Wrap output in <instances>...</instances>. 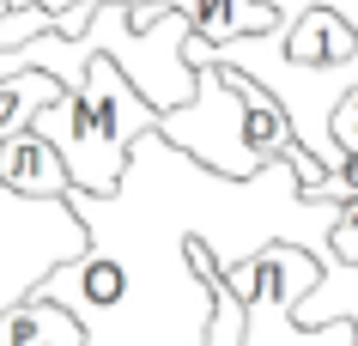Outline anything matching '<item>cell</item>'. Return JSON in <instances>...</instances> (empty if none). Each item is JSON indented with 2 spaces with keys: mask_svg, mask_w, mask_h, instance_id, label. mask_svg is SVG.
Segmentation results:
<instances>
[{
  "mask_svg": "<svg viewBox=\"0 0 358 346\" xmlns=\"http://www.w3.org/2000/svg\"><path fill=\"white\" fill-rule=\"evenodd\" d=\"M92 6H128V0H92Z\"/></svg>",
  "mask_w": 358,
  "mask_h": 346,
  "instance_id": "obj_14",
  "label": "cell"
},
{
  "mask_svg": "<svg viewBox=\"0 0 358 346\" xmlns=\"http://www.w3.org/2000/svg\"><path fill=\"white\" fill-rule=\"evenodd\" d=\"M85 231V250L37 280L31 298L73 316L79 346H201L213 291L231 268L273 243L328 261V237L352 201L310 194L292 164L249 182L201 171L194 158L140 134L115 194H61Z\"/></svg>",
  "mask_w": 358,
  "mask_h": 346,
  "instance_id": "obj_1",
  "label": "cell"
},
{
  "mask_svg": "<svg viewBox=\"0 0 358 346\" xmlns=\"http://www.w3.org/2000/svg\"><path fill=\"white\" fill-rule=\"evenodd\" d=\"M152 134L225 182H249L273 158L292 164V176L310 194H322V182H328L322 164L292 140V122L280 115V103L231 67H194V97L182 110H164L152 122Z\"/></svg>",
  "mask_w": 358,
  "mask_h": 346,
  "instance_id": "obj_2",
  "label": "cell"
},
{
  "mask_svg": "<svg viewBox=\"0 0 358 346\" xmlns=\"http://www.w3.org/2000/svg\"><path fill=\"white\" fill-rule=\"evenodd\" d=\"M255 6H267V13H273V19H280V24H298L303 13L316 6V0H255Z\"/></svg>",
  "mask_w": 358,
  "mask_h": 346,
  "instance_id": "obj_12",
  "label": "cell"
},
{
  "mask_svg": "<svg viewBox=\"0 0 358 346\" xmlns=\"http://www.w3.org/2000/svg\"><path fill=\"white\" fill-rule=\"evenodd\" d=\"M328 146L346 152V158H358V92H346L334 110H328Z\"/></svg>",
  "mask_w": 358,
  "mask_h": 346,
  "instance_id": "obj_11",
  "label": "cell"
},
{
  "mask_svg": "<svg viewBox=\"0 0 358 346\" xmlns=\"http://www.w3.org/2000/svg\"><path fill=\"white\" fill-rule=\"evenodd\" d=\"M158 13H170V0H128V24H152Z\"/></svg>",
  "mask_w": 358,
  "mask_h": 346,
  "instance_id": "obj_13",
  "label": "cell"
},
{
  "mask_svg": "<svg viewBox=\"0 0 358 346\" xmlns=\"http://www.w3.org/2000/svg\"><path fill=\"white\" fill-rule=\"evenodd\" d=\"M0 13H6V0H0Z\"/></svg>",
  "mask_w": 358,
  "mask_h": 346,
  "instance_id": "obj_15",
  "label": "cell"
},
{
  "mask_svg": "<svg viewBox=\"0 0 358 346\" xmlns=\"http://www.w3.org/2000/svg\"><path fill=\"white\" fill-rule=\"evenodd\" d=\"M0 189L24 194V201H61V194H67V171H61V158L24 128V134L0 140Z\"/></svg>",
  "mask_w": 358,
  "mask_h": 346,
  "instance_id": "obj_7",
  "label": "cell"
},
{
  "mask_svg": "<svg viewBox=\"0 0 358 346\" xmlns=\"http://www.w3.org/2000/svg\"><path fill=\"white\" fill-rule=\"evenodd\" d=\"M292 322H298V328L346 322V328H352V346H358V261H340V255L328 250V261H322V273H316V286L292 304Z\"/></svg>",
  "mask_w": 358,
  "mask_h": 346,
  "instance_id": "obj_8",
  "label": "cell"
},
{
  "mask_svg": "<svg viewBox=\"0 0 358 346\" xmlns=\"http://www.w3.org/2000/svg\"><path fill=\"white\" fill-rule=\"evenodd\" d=\"M170 13L189 24L194 43H207V49H219V43L231 37H262V31H285L267 6H255V0H170Z\"/></svg>",
  "mask_w": 358,
  "mask_h": 346,
  "instance_id": "obj_6",
  "label": "cell"
},
{
  "mask_svg": "<svg viewBox=\"0 0 358 346\" xmlns=\"http://www.w3.org/2000/svg\"><path fill=\"white\" fill-rule=\"evenodd\" d=\"M0 346H79V328L67 310L43 298H19L13 310H0Z\"/></svg>",
  "mask_w": 358,
  "mask_h": 346,
  "instance_id": "obj_9",
  "label": "cell"
},
{
  "mask_svg": "<svg viewBox=\"0 0 358 346\" xmlns=\"http://www.w3.org/2000/svg\"><path fill=\"white\" fill-rule=\"evenodd\" d=\"M55 97H67L49 73H6L0 79V140L24 134L31 122H37V110H49Z\"/></svg>",
  "mask_w": 358,
  "mask_h": 346,
  "instance_id": "obj_10",
  "label": "cell"
},
{
  "mask_svg": "<svg viewBox=\"0 0 358 346\" xmlns=\"http://www.w3.org/2000/svg\"><path fill=\"white\" fill-rule=\"evenodd\" d=\"M85 250V231L67 201H24L0 189V310L37 291V280Z\"/></svg>",
  "mask_w": 358,
  "mask_h": 346,
  "instance_id": "obj_5",
  "label": "cell"
},
{
  "mask_svg": "<svg viewBox=\"0 0 358 346\" xmlns=\"http://www.w3.org/2000/svg\"><path fill=\"white\" fill-rule=\"evenodd\" d=\"M152 122H158V115L134 97L128 79L115 73L103 55H92V61H85L79 92H67V97H55L49 110H37L31 134L61 158L67 189H79V194H115V182H122V171H128L134 140L152 134Z\"/></svg>",
  "mask_w": 358,
  "mask_h": 346,
  "instance_id": "obj_3",
  "label": "cell"
},
{
  "mask_svg": "<svg viewBox=\"0 0 358 346\" xmlns=\"http://www.w3.org/2000/svg\"><path fill=\"white\" fill-rule=\"evenodd\" d=\"M182 37H189V24L176 13H158L152 24H128V6H92L79 49L103 55L152 115H164L194 97V73L182 67Z\"/></svg>",
  "mask_w": 358,
  "mask_h": 346,
  "instance_id": "obj_4",
  "label": "cell"
}]
</instances>
